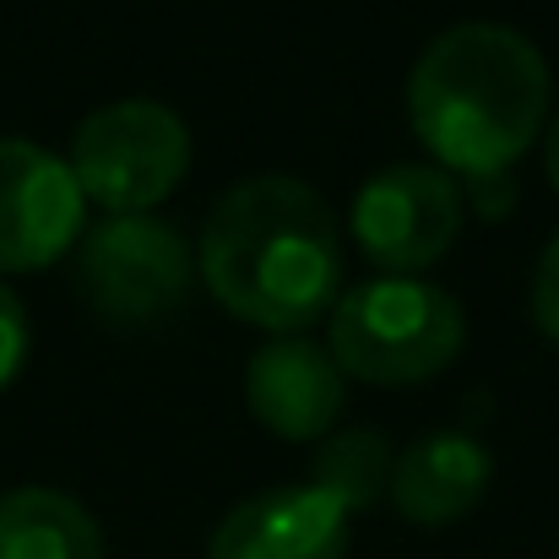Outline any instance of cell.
<instances>
[{"mask_svg":"<svg viewBox=\"0 0 559 559\" xmlns=\"http://www.w3.org/2000/svg\"><path fill=\"white\" fill-rule=\"evenodd\" d=\"M212 299L272 332H305L343 299L337 206L299 175H250L217 195L195 239Z\"/></svg>","mask_w":559,"mask_h":559,"instance_id":"6da1fadb","label":"cell"},{"mask_svg":"<svg viewBox=\"0 0 559 559\" xmlns=\"http://www.w3.org/2000/svg\"><path fill=\"white\" fill-rule=\"evenodd\" d=\"M407 120L445 169L500 180L549 126V60L511 22H451L407 71Z\"/></svg>","mask_w":559,"mask_h":559,"instance_id":"7a4b0ae2","label":"cell"},{"mask_svg":"<svg viewBox=\"0 0 559 559\" xmlns=\"http://www.w3.org/2000/svg\"><path fill=\"white\" fill-rule=\"evenodd\" d=\"M467 337V316L456 294H445L429 277L380 272L332 305V359L343 374H365L380 385H413L440 374Z\"/></svg>","mask_w":559,"mask_h":559,"instance_id":"3957f363","label":"cell"},{"mask_svg":"<svg viewBox=\"0 0 559 559\" xmlns=\"http://www.w3.org/2000/svg\"><path fill=\"white\" fill-rule=\"evenodd\" d=\"M195 250L180 223L153 212H109L82 228L76 288L109 326H158L190 299Z\"/></svg>","mask_w":559,"mask_h":559,"instance_id":"277c9868","label":"cell"},{"mask_svg":"<svg viewBox=\"0 0 559 559\" xmlns=\"http://www.w3.org/2000/svg\"><path fill=\"white\" fill-rule=\"evenodd\" d=\"M71 175L109 212H153L190 169V126L158 98H115L82 115Z\"/></svg>","mask_w":559,"mask_h":559,"instance_id":"5b68a950","label":"cell"},{"mask_svg":"<svg viewBox=\"0 0 559 559\" xmlns=\"http://www.w3.org/2000/svg\"><path fill=\"white\" fill-rule=\"evenodd\" d=\"M354 234L380 272L440 261L462 228V186L435 164H385L354 195Z\"/></svg>","mask_w":559,"mask_h":559,"instance_id":"8992f818","label":"cell"},{"mask_svg":"<svg viewBox=\"0 0 559 559\" xmlns=\"http://www.w3.org/2000/svg\"><path fill=\"white\" fill-rule=\"evenodd\" d=\"M87 195L71 164L27 136H0V272H33L82 239Z\"/></svg>","mask_w":559,"mask_h":559,"instance_id":"52a82bcc","label":"cell"},{"mask_svg":"<svg viewBox=\"0 0 559 559\" xmlns=\"http://www.w3.org/2000/svg\"><path fill=\"white\" fill-rule=\"evenodd\" d=\"M245 402L272 435L321 440V435H332V424L348 402V374L332 359L326 343H316L305 332H277L245 365Z\"/></svg>","mask_w":559,"mask_h":559,"instance_id":"ba28073f","label":"cell"},{"mask_svg":"<svg viewBox=\"0 0 559 559\" xmlns=\"http://www.w3.org/2000/svg\"><path fill=\"white\" fill-rule=\"evenodd\" d=\"M348 555V511L316 484H277L266 495L239 500L206 559H343Z\"/></svg>","mask_w":559,"mask_h":559,"instance_id":"9c48e42d","label":"cell"},{"mask_svg":"<svg viewBox=\"0 0 559 559\" xmlns=\"http://www.w3.org/2000/svg\"><path fill=\"white\" fill-rule=\"evenodd\" d=\"M495 478V456L467 429H429L418 435L391 467V500L418 527H445L467 516Z\"/></svg>","mask_w":559,"mask_h":559,"instance_id":"30bf717a","label":"cell"},{"mask_svg":"<svg viewBox=\"0 0 559 559\" xmlns=\"http://www.w3.org/2000/svg\"><path fill=\"white\" fill-rule=\"evenodd\" d=\"M0 559H104V533L76 495L22 484L0 500Z\"/></svg>","mask_w":559,"mask_h":559,"instance_id":"8fae6325","label":"cell"},{"mask_svg":"<svg viewBox=\"0 0 559 559\" xmlns=\"http://www.w3.org/2000/svg\"><path fill=\"white\" fill-rule=\"evenodd\" d=\"M391 440L380 429H332L321 435L316 445V467H310V484L326 489L348 516L374 506L380 495H391Z\"/></svg>","mask_w":559,"mask_h":559,"instance_id":"7c38bea8","label":"cell"},{"mask_svg":"<svg viewBox=\"0 0 559 559\" xmlns=\"http://www.w3.org/2000/svg\"><path fill=\"white\" fill-rule=\"evenodd\" d=\"M27 343H33V332H27V310H22V299L0 283V385L22 370Z\"/></svg>","mask_w":559,"mask_h":559,"instance_id":"4fadbf2b","label":"cell"},{"mask_svg":"<svg viewBox=\"0 0 559 559\" xmlns=\"http://www.w3.org/2000/svg\"><path fill=\"white\" fill-rule=\"evenodd\" d=\"M533 316H538V326L559 343V234L544 245L538 272H533Z\"/></svg>","mask_w":559,"mask_h":559,"instance_id":"5bb4252c","label":"cell"},{"mask_svg":"<svg viewBox=\"0 0 559 559\" xmlns=\"http://www.w3.org/2000/svg\"><path fill=\"white\" fill-rule=\"evenodd\" d=\"M544 164H549V180L559 190V109H555V120L544 126Z\"/></svg>","mask_w":559,"mask_h":559,"instance_id":"9a60e30c","label":"cell"}]
</instances>
